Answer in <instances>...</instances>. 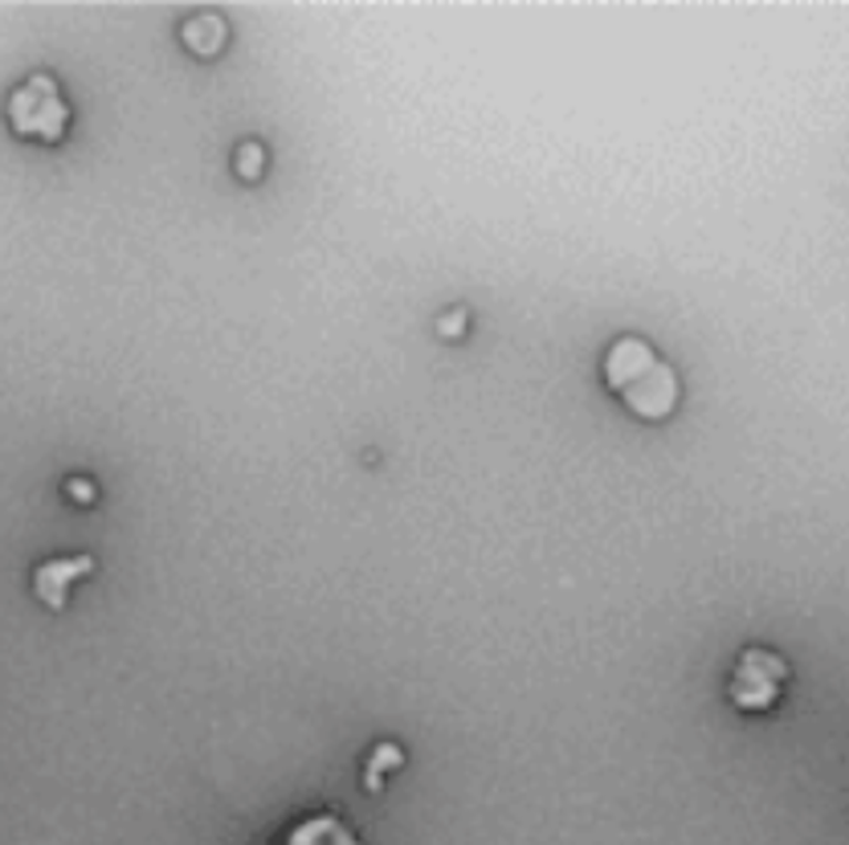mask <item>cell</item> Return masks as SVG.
Here are the masks:
<instances>
[{"label": "cell", "instance_id": "obj_4", "mask_svg": "<svg viewBox=\"0 0 849 845\" xmlns=\"http://www.w3.org/2000/svg\"><path fill=\"white\" fill-rule=\"evenodd\" d=\"M94 573V556H58V559H45L38 573H33V592H38L50 609H65V592L70 585L79 580V576Z\"/></svg>", "mask_w": 849, "mask_h": 845}, {"label": "cell", "instance_id": "obj_5", "mask_svg": "<svg viewBox=\"0 0 849 845\" xmlns=\"http://www.w3.org/2000/svg\"><path fill=\"white\" fill-rule=\"evenodd\" d=\"M282 845H360V837H355L335 813H311V817H302L299 825L287 833Z\"/></svg>", "mask_w": 849, "mask_h": 845}, {"label": "cell", "instance_id": "obj_7", "mask_svg": "<svg viewBox=\"0 0 849 845\" xmlns=\"http://www.w3.org/2000/svg\"><path fill=\"white\" fill-rule=\"evenodd\" d=\"M234 172L241 176L246 184L261 181V172H266V147L258 140H246V144H237L234 152Z\"/></svg>", "mask_w": 849, "mask_h": 845}, {"label": "cell", "instance_id": "obj_1", "mask_svg": "<svg viewBox=\"0 0 849 845\" xmlns=\"http://www.w3.org/2000/svg\"><path fill=\"white\" fill-rule=\"evenodd\" d=\"M604 389L625 404L638 421H666L682 401V384L674 364H666L650 339L621 336L609 343L601 360Z\"/></svg>", "mask_w": 849, "mask_h": 845}, {"label": "cell", "instance_id": "obj_10", "mask_svg": "<svg viewBox=\"0 0 849 845\" xmlns=\"http://www.w3.org/2000/svg\"><path fill=\"white\" fill-rule=\"evenodd\" d=\"M65 491L79 498V503H91V498H94L91 482H86V478H70V482H65Z\"/></svg>", "mask_w": 849, "mask_h": 845}, {"label": "cell", "instance_id": "obj_8", "mask_svg": "<svg viewBox=\"0 0 849 845\" xmlns=\"http://www.w3.org/2000/svg\"><path fill=\"white\" fill-rule=\"evenodd\" d=\"M401 760H405V755H401V748H396V743H380L376 760H372V764H367V772H364L367 793H380V776H384V767H396Z\"/></svg>", "mask_w": 849, "mask_h": 845}, {"label": "cell", "instance_id": "obj_6", "mask_svg": "<svg viewBox=\"0 0 849 845\" xmlns=\"http://www.w3.org/2000/svg\"><path fill=\"white\" fill-rule=\"evenodd\" d=\"M180 41L184 50L196 53V58H217L225 50V41H229V25L217 13H196L184 21Z\"/></svg>", "mask_w": 849, "mask_h": 845}, {"label": "cell", "instance_id": "obj_9", "mask_svg": "<svg viewBox=\"0 0 849 845\" xmlns=\"http://www.w3.org/2000/svg\"><path fill=\"white\" fill-rule=\"evenodd\" d=\"M466 319H470V315L462 311V307H457V311H445L442 319H437V336H442V339L466 336Z\"/></svg>", "mask_w": 849, "mask_h": 845}, {"label": "cell", "instance_id": "obj_3", "mask_svg": "<svg viewBox=\"0 0 849 845\" xmlns=\"http://www.w3.org/2000/svg\"><path fill=\"white\" fill-rule=\"evenodd\" d=\"M784 682H788V662L776 658L772 650H752L739 653V662L732 670V682H727V699L739 707V711H772L776 699L784 694Z\"/></svg>", "mask_w": 849, "mask_h": 845}, {"label": "cell", "instance_id": "obj_2", "mask_svg": "<svg viewBox=\"0 0 849 845\" xmlns=\"http://www.w3.org/2000/svg\"><path fill=\"white\" fill-rule=\"evenodd\" d=\"M9 127L21 140H38V144H58L70 131V103H65L62 86L53 74H33L9 94Z\"/></svg>", "mask_w": 849, "mask_h": 845}]
</instances>
